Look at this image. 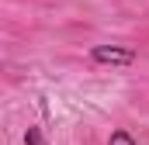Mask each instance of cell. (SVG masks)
I'll return each instance as SVG.
<instances>
[{"instance_id": "obj_1", "label": "cell", "mask_w": 149, "mask_h": 145, "mask_svg": "<svg viewBox=\"0 0 149 145\" xmlns=\"http://www.w3.org/2000/svg\"><path fill=\"white\" fill-rule=\"evenodd\" d=\"M90 62H97V66H111V69H125V66H132L135 59H139V52L132 48V45H90Z\"/></svg>"}, {"instance_id": "obj_2", "label": "cell", "mask_w": 149, "mask_h": 145, "mask_svg": "<svg viewBox=\"0 0 149 145\" xmlns=\"http://www.w3.org/2000/svg\"><path fill=\"white\" fill-rule=\"evenodd\" d=\"M108 145H139L135 138H132V131H125V128H114L111 138H108Z\"/></svg>"}, {"instance_id": "obj_3", "label": "cell", "mask_w": 149, "mask_h": 145, "mask_svg": "<svg viewBox=\"0 0 149 145\" xmlns=\"http://www.w3.org/2000/svg\"><path fill=\"white\" fill-rule=\"evenodd\" d=\"M24 145H45V135H42V128H35V124H31V128L24 131Z\"/></svg>"}]
</instances>
